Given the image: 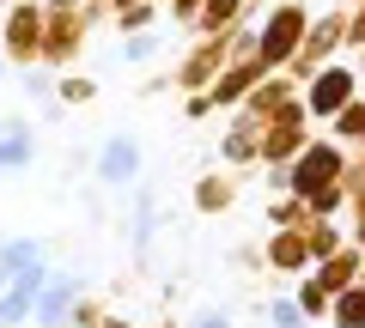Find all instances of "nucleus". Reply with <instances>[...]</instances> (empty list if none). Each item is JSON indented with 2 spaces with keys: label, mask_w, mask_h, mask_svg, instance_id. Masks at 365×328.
I'll use <instances>...</instances> for the list:
<instances>
[{
  "label": "nucleus",
  "mask_w": 365,
  "mask_h": 328,
  "mask_svg": "<svg viewBox=\"0 0 365 328\" xmlns=\"http://www.w3.org/2000/svg\"><path fill=\"white\" fill-rule=\"evenodd\" d=\"M347 31H353V37H359V43H365V6H359V13L347 18Z\"/></svg>",
  "instance_id": "1a4fd4ad"
},
{
  "label": "nucleus",
  "mask_w": 365,
  "mask_h": 328,
  "mask_svg": "<svg viewBox=\"0 0 365 328\" xmlns=\"http://www.w3.org/2000/svg\"><path fill=\"white\" fill-rule=\"evenodd\" d=\"M359 6H365V0H359Z\"/></svg>",
  "instance_id": "9b49d317"
},
{
  "label": "nucleus",
  "mask_w": 365,
  "mask_h": 328,
  "mask_svg": "<svg viewBox=\"0 0 365 328\" xmlns=\"http://www.w3.org/2000/svg\"><path fill=\"white\" fill-rule=\"evenodd\" d=\"M347 97H353V73L347 67H323L317 73V92H311V110L335 116V110H347Z\"/></svg>",
  "instance_id": "7ed1b4c3"
},
{
  "label": "nucleus",
  "mask_w": 365,
  "mask_h": 328,
  "mask_svg": "<svg viewBox=\"0 0 365 328\" xmlns=\"http://www.w3.org/2000/svg\"><path fill=\"white\" fill-rule=\"evenodd\" d=\"M134 158H140V152H134V140H128V134H116V140L98 152V176L122 183V176H134Z\"/></svg>",
  "instance_id": "20e7f679"
},
{
  "label": "nucleus",
  "mask_w": 365,
  "mask_h": 328,
  "mask_svg": "<svg viewBox=\"0 0 365 328\" xmlns=\"http://www.w3.org/2000/svg\"><path fill=\"white\" fill-rule=\"evenodd\" d=\"M19 164H31V134L19 122H0V171H19Z\"/></svg>",
  "instance_id": "39448f33"
},
{
  "label": "nucleus",
  "mask_w": 365,
  "mask_h": 328,
  "mask_svg": "<svg viewBox=\"0 0 365 328\" xmlns=\"http://www.w3.org/2000/svg\"><path fill=\"white\" fill-rule=\"evenodd\" d=\"M304 31H311V13H304V6H274V13H268V31L256 37V61H262V67H287L292 55H299Z\"/></svg>",
  "instance_id": "f257e3e1"
},
{
  "label": "nucleus",
  "mask_w": 365,
  "mask_h": 328,
  "mask_svg": "<svg viewBox=\"0 0 365 328\" xmlns=\"http://www.w3.org/2000/svg\"><path fill=\"white\" fill-rule=\"evenodd\" d=\"M201 328H225V322H220V316H201Z\"/></svg>",
  "instance_id": "9d476101"
},
{
  "label": "nucleus",
  "mask_w": 365,
  "mask_h": 328,
  "mask_svg": "<svg viewBox=\"0 0 365 328\" xmlns=\"http://www.w3.org/2000/svg\"><path fill=\"white\" fill-rule=\"evenodd\" d=\"M170 13H177V18H195V13H201V0H170Z\"/></svg>",
  "instance_id": "6e6552de"
},
{
  "label": "nucleus",
  "mask_w": 365,
  "mask_h": 328,
  "mask_svg": "<svg viewBox=\"0 0 365 328\" xmlns=\"http://www.w3.org/2000/svg\"><path fill=\"white\" fill-rule=\"evenodd\" d=\"M37 262H43V243H6V250H0V280L13 286V280L25 274V268H37Z\"/></svg>",
  "instance_id": "423d86ee"
},
{
  "label": "nucleus",
  "mask_w": 365,
  "mask_h": 328,
  "mask_svg": "<svg viewBox=\"0 0 365 328\" xmlns=\"http://www.w3.org/2000/svg\"><path fill=\"white\" fill-rule=\"evenodd\" d=\"M67 298H73V286H55V292H43V304H37V316H43V328H55L67 316Z\"/></svg>",
  "instance_id": "0eeeda50"
},
{
  "label": "nucleus",
  "mask_w": 365,
  "mask_h": 328,
  "mask_svg": "<svg viewBox=\"0 0 365 328\" xmlns=\"http://www.w3.org/2000/svg\"><path fill=\"white\" fill-rule=\"evenodd\" d=\"M43 49V6H31V0H19L13 18H6V55H19V61H31V55Z\"/></svg>",
  "instance_id": "f03ea898"
}]
</instances>
